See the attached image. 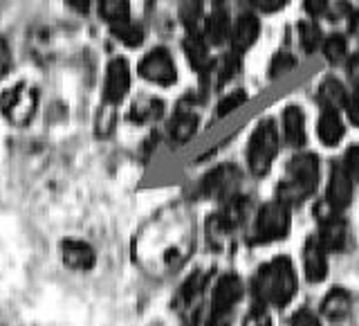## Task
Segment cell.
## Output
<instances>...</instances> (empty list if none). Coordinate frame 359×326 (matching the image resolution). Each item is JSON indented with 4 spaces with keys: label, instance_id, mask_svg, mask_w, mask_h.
Here are the masks:
<instances>
[{
    "label": "cell",
    "instance_id": "cell-1",
    "mask_svg": "<svg viewBox=\"0 0 359 326\" xmlns=\"http://www.w3.org/2000/svg\"><path fill=\"white\" fill-rule=\"evenodd\" d=\"M297 292V275L287 256H276L254 277V295L258 301L283 308Z\"/></svg>",
    "mask_w": 359,
    "mask_h": 326
},
{
    "label": "cell",
    "instance_id": "cell-2",
    "mask_svg": "<svg viewBox=\"0 0 359 326\" xmlns=\"http://www.w3.org/2000/svg\"><path fill=\"white\" fill-rule=\"evenodd\" d=\"M319 183V160L317 155L303 153L287 164V178L278 185L276 196L283 205H301L303 200L314 194Z\"/></svg>",
    "mask_w": 359,
    "mask_h": 326
},
{
    "label": "cell",
    "instance_id": "cell-3",
    "mask_svg": "<svg viewBox=\"0 0 359 326\" xmlns=\"http://www.w3.org/2000/svg\"><path fill=\"white\" fill-rule=\"evenodd\" d=\"M278 151V135L274 129L272 119H265L256 126L252 140H250V149H247V162L254 176H265L272 167V160Z\"/></svg>",
    "mask_w": 359,
    "mask_h": 326
},
{
    "label": "cell",
    "instance_id": "cell-4",
    "mask_svg": "<svg viewBox=\"0 0 359 326\" xmlns=\"http://www.w3.org/2000/svg\"><path fill=\"white\" fill-rule=\"evenodd\" d=\"M243 297V281L236 275H224L216 284L207 326H231L233 308Z\"/></svg>",
    "mask_w": 359,
    "mask_h": 326
},
{
    "label": "cell",
    "instance_id": "cell-5",
    "mask_svg": "<svg viewBox=\"0 0 359 326\" xmlns=\"http://www.w3.org/2000/svg\"><path fill=\"white\" fill-rule=\"evenodd\" d=\"M290 232V207L283 202H267L261 207L256 216L254 225V243H269V241H278L285 239Z\"/></svg>",
    "mask_w": 359,
    "mask_h": 326
},
{
    "label": "cell",
    "instance_id": "cell-6",
    "mask_svg": "<svg viewBox=\"0 0 359 326\" xmlns=\"http://www.w3.org/2000/svg\"><path fill=\"white\" fill-rule=\"evenodd\" d=\"M39 106V93L27 84H18L0 95V110L11 124H27Z\"/></svg>",
    "mask_w": 359,
    "mask_h": 326
},
{
    "label": "cell",
    "instance_id": "cell-7",
    "mask_svg": "<svg viewBox=\"0 0 359 326\" xmlns=\"http://www.w3.org/2000/svg\"><path fill=\"white\" fill-rule=\"evenodd\" d=\"M140 74L146 82H153L157 86H171L177 79L175 63L164 48H157L144 56L140 63Z\"/></svg>",
    "mask_w": 359,
    "mask_h": 326
},
{
    "label": "cell",
    "instance_id": "cell-8",
    "mask_svg": "<svg viewBox=\"0 0 359 326\" xmlns=\"http://www.w3.org/2000/svg\"><path fill=\"white\" fill-rule=\"evenodd\" d=\"M319 223H321L319 243H321L323 250H328V252H339V250H344L346 241H348L346 221L341 216H337V211L330 207L328 211L319 209Z\"/></svg>",
    "mask_w": 359,
    "mask_h": 326
},
{
    "label": "cell",
    "instance_id": "cell-9",
    "mask_svg": "<svg viewBox=\"0 0 359 326\" xmlns=\"http://www.w3.org/2000/svg\"><path fill=\"white\" fill-rule=\"evenodd\" d=\"M130 86V70L126 59H112L108 63L106 70V86H104V95L108 104H119V101L126 97Z\"/></svg>",
    "mask_w": 359,
    "mask_h": 326
},
{
    "label": "cell",
    "instance_id": "cell-10",
    "mask_svg": "<svg viewBox=\"0 0 359 326\" xmlns=\"http://www.w3.org/2000/svg\"><path fill=\"white\" fill-rule=\"evenodd\" d=\"M351 198H353V180L348 178L341 164H334L330 171V180H328L325 202H328L334 211H341L351 205Z\"/></svg>",
    "mask_w": 359,
    "mask_h": 326
},
{
    "label": "cell",
    "instance_id": "cell-11",
    "mask_svg": "<svg viewBox=\"0 0 359 326\" xmlns=\"http://www.w3.org/2000/svg\"><path fill=\"white\" fill-rule=\"evenodd\" d=\"M238 171H236L233 167H218L216 171H211L207 178H205V185H202V189H205V194L209 196H229L236 191V187H238Z\"/></svg>",
    "mask_w": 359,
    "mask_h": 326
},
{
    "label": "cell",
    "instance_id": "cell-12",
    "mask_svg": "<svg viewBox=\"0 0 359 326\" xmlns=\"http://www.w3.org/2000/svg\"><path fill=\"white\" fill-rule=\"evenodd\" d=\"M61 254L67 268L72 270H90L97 261V254L93 250V245H88L83 241L70 239L61 245Z\"/></svg>",
    "mask_w": 359,
    "mask_h": 326
},
{
    "label": "cell",
    "instance_id": "cell-13",
    "mask_svg": "<svg viewBox=\"0 0 359 326\" xmlns=\"http://www.w3.org/2000/svg\"><path fill=\"white\" fill-rule=\"evenodd\" d=\"M258 32H261V22H258V18L252 16V14H243L238 20H236V25L231 30L233 50L236 52L250 50L252 45L256 43V39H258Z\"/></svg>",
    "mask_w": 359,
    "mask_h": 326
},
{
    "label": "cell",
    "instance_id": "cell-14",
    "mask_svg": "<svg viewBox=\"0 0 359 326\" xmlns=\"http://www.w3.org/2000/svg\"><path fill=\"white\" fill-rule=\"evenodd\" d=\"M303 266H306V277L310 281H321L328 275V259H325V250L319 239H308L306 250H303Z\"/></svg>",
    "mask_w": 359,
    "mask_h": 326
},
{
    "label": "cell",
    "instance_id": "cell-15",
    "mask_svg": "<svg viewBox=\"0 0 359 326\" xmlns=\"http://www.w3.org/2000/svg\"><path fill=\"white\" fill-rule=\"evenodd\" d=\"M283 131L285 140L292 146H301L306 142V115L299 106H287L283 112Z\"/></svg>",
    "mask_w": 359,
    "mask_h": 326
},
{
    "label": "cell",
    "instance_id": "cell-16",
    "mask_svg": "<svg viewBox=\"0 0 359 326\" xmlns=\"http://www.w3.org/2000/svg\"><path fill=\"white\" fill-rule=\"evenodd\" d=\"M317 133H319V140L325 146L339 144V140L344 138V122L339 119V115H337V110H323L321 112Z\"/></svg>",
    "mask_w": 359,
    "mask_h": 326
},
{
    "label": "cell",
    "instance_id": "cell-17",
    "mask_svg": "<svg viewBox=\"0 0 359 326\" xmlns=\"http://www.w3.org/2000/svg\"><path fill=\"white\" fill-rule=\"evenodd\" d=\"M231 34V22H229V14L224 9H216L213 14L207 18L205 25V37L209 39L211 45H220L224 43V39H229Z\"/></svg>",
    "mask_w": 359,
    "mask_h": 326
},
{
    "label": "cell",
    "instance_id": "cell-18",
    "mask_svg": "<svg viewBox=\"0 0 359 326\" xmlns=\"http://www.w3.org/2000/svg\"><path fill=\"white\" fill-rule=\"evenodd\" d=\"M184 52H187V59L189 63L196 67V70H207L211 65L209 61V50H207V43L202 41L200 34L191 32L187 41H184Z\"/></svg>",
    "mask_w": 359,
    "mask_h": 326
},
{
    "label": "cell",
    "instance_id": "cell-19",
    "mask_svg": "<svg viewBox=\"0 0 359 326\" xmlns=\"http://www.w3.org/2000/svg\"><path fill=\"white\" fill-rule=\"evenodd\" d=\"M351 306H353V299L344 288H332L323 299V313L332 320L346 318V315L351 313Z\"/></svg>",
    "mask_w": 359,
    "mask_h": 326
},
{
    "label": "cell",
    "instance_id": "cell-20",
    "mask_svg": "<svg viewBox=\"0 0 359 326\" xmlns=\"http://www.w3.org/2000/svg\"><path fill=\"white\" fill-rule=\"evenodd\" d=\"M319 101L325 110H337L346 104V88L337 79H325L319 86Z\"/></svg>",
    "mask_w": 359,
    "mask_h": 326
},
{
    "label": "cell",
    "instance_id": "cell-21",
    "mask_svg": "<svg viewBox=\"0 0 359 326\" xmlns=\"http://www.w3.org/2000/svg\"><path fill=\"white\" fill-rule=\"evenodd\" d=\"M164 110V104L160 99H153V97H144V99H137L130 108V119L137 122V124H144V122H151V119H157L162 115Z\"/></svg>",
    "mask_w": 359,
    "mask_h": 326
},
{
    "label": "cell",
    "instance_id": "cell-22",
    "mask_svg": "<svg viewBox=\"0 0 359 326\" xmlns=\"http://www.w3.org/2000/svg\"><path fill=\"white\" fill-rule=\"evenodd\" d=\"M99 3V14L110 25H117V22H126L130 14V5L128 0H97Z\"/></svg>",
    "mask_w": 359,
    "mask_h": 326
},
{
    "label": "cell",
    "instance_id": "cell-23",
    "mask_svg": "<svg viewBox=\"0 0 359 326\" xmlns=\"http://www.w3.org/2000/svg\"><path fill=\"white\" fill-rule=\"evenodd\" d=\"M196 129H198V115L189 110L177 112L171 122V135L175 142H187L189 138H194Z\"/></svg>",
    "mask_w": 359,
    "mask_h": 326
},
{
    "label": "cell",
    "instance_id": "cell-24",
    "mask_svg": "<svg viewBox=\"0 0 359 326\" xmlns=\"http://www.w3.org/2000/svg\"><path fill=\"white\" fill-rule=\"evenodd\" d=\"M112 34H115V39H119L121 43L130 45V48H137V45L144 41V32L140 25H135V22L126 20V22H117V25H110Z\"/></svg>",
    "mask_w": 359,
    "mask_h": 326
},
{
    "label": "cell",
    "instance_id": "cell-25",
    "mask_svg": "<svg viewBox=\"0 0 359 326\" xmlns=\"http://www.w3.org/2000/svg\"><path fill=\"white\" fill-rule=\"evenodd\" d=\"M299 39H301V48L306 52H314L321 43V30L314 20H303L299 25Z\"/></svg>",
    "mask_w": 359,
    "mask_h": 326
},
{
    "label": "cell",
    "instance_id": "cell-26",
    "mask_svg": "<svg viewBox=\"0 0 359 326\" xmlns=\"http://www.w3.org/2000/svg\"><path fill=\"white\" fill-rule=\"evenodd\" d=\"M323 54L328 56V61H332V63L341 61L346 56V39L339 37V34H332V37L325 39V43H323Z\"/></svg>",
    "mask_w": 359,
    "mask_h": 326
},
{
    "label": "cell",
    "instance_id": "cell-27",
    "mask_svg": "<svg viewBox=\"0 0 359 326\" xmlns=\"http://www.w3.org/2000/svg\"><path fill=\"white\" fill-rule=\"evenodd\" d=\"M205 284H207V277L202 273H196L191 279H187V284L182 288V299L184 304H191L196 297H200V292L205 290Z\"/></svg>",
    "mask_w": 359,
    "mask_h": 326
},
{
    "label": "cell",
    "instance_id": "cell-28",
    "mask_svg": "<svg viewBox=\"0 0 359 326\" xmlns=\"http://www.w3.org/2000/svg\"><path fill=\"white\" fill-rule=\"evenodd\" d=\"M245 101H247L245 90H233V93H229L224 99H220V104H218V117L229 115L231 110H236L238 106H243Z\"/></svg>",
    "mask_w": 359,
    "mask_h": 326
},
{
    "label": "cell",
    "instance_id": "cell-29",
    "mask_svg": "<svg viewBox=\"0 0 359 326\" xmlns=\"http://www.w3.org/2000/svg\"><path fill=\"white\" fill-rule=\"evenodd\" d=\"M297 65V59L287 52H278L272 63H269V77H278V74H285L287 70Z\"/></svg>",
    "mask_w": 359,
    "mask_h": 326
},
{
    "label": "cell",
    "instance_id": "cell-30",
    "mask_svg": "<svg viewBox=\"0 0 359 326\" xmlns=\"http://www.w3.org/2000/svg\"><path fill=\"white\" fill-rule=\"evenodd\" d=\"M341 167H344V171L348 174V178L357 180V183H359V146L357 144H353L351 149L346 151Z\"/></svg>",
    "mask_w": 359,
    "mask_h": 326
},
{
    "label": "cell",
    "instance_id": "cell-31",
    "mask_svg": "<svg viewBox=\"0 0 359 326\" xmlns=\"http://www.w3.org/2000/svg\"><path fill=\"white\" fill-rule=\"evenodd\" d=\"M238 56H233V54H229V56H224V59L220 61V67H218V86H222V84H227L229 79L238 72Z\"/></svg>",
    "mask_w": 359,
    "mask_h": 326
},
{
    "label": "cell",
    "instance_id": "cell-32",
    "mask_svg": "<svg viewBox=\"0 0 359 326\" xmlns=\"http://www.w3.org/2000/svg\"><path fill=\"white\" fill-rule=\"evenodd\" d=\"M344 106H346V115H348V119H351V124L359 126V90L353 93L351 97H346Z\"/></svg>",
    "mask_w": 359,
    "mask_h": 326
},
{
    "label": "cell",
    "instance_id": "cell-33",
    "mask_svg": "<svg viewBox=\"0 0 359 326\" xmlns=\"http://www.w3.org/2000/svg\"><path fill=\"white\" fill-rule=\"evenodd\" d=\"M112 126H115V110H112V106H110V108L101 110L99 122H97V129H99L101 135H106V133L112 131Z\"/></svg>",
    "mask_w": 359,
    "mask_h": 326
},
{
    "label": "cell",
    "instance_id": "cell-34",
    "mask_svg": "<svg viewBox=\"0 0 359 326\" xmlns=\"http://www.w3.org/2000/svg\"><path fill=\"white\" fill-rule=\"evenodd\" d=\"M243 326H272V320H269V315L261 308H254L250 315L245 318Z\"/></svg>",
    "mask_w": 359,
    "mask_h": 326
},
{
    "label": "cell",
    "instance_id": "cell-35",
    "mask_svg": "<svg viewBox=\"0 0 359 326\" xmlns=\"http://www.w3.org/2000/svg\"><path fill=\"white\" fill-rule=\"evenodd\" d=\"M290 326H321V324H319V320L314 318L310 311H299L294 318H292Z\"/></svg>",
    "mask_w": 359,
    "mask_h": 326
},
{
    "label": "cell",
    "instance_id": "cell-36",
    "mask_svg": "<svg viewBox=\"0 0 359 326\" xmlns=\"http://www.w3.org/2000/svg\"><path fill=\"white\" fill-rule=\"evenodd\" d=\"M303 7H306V11L310 16H321L325 9H328V0H303Z\"/></svg>",
    "mask_w": 359,
    "mask_h": 326
},
{
    "label": "cell",
    "instance_id": "cell-37",
    "mask_svg": "<svg viewBox=\"0 0 359 326\" xmlns=\"http://www.w3.org/2000/svg\"><path fill=\"white\" fill-rule=\"evenodd\" d=\"M11 67V52L7 48V43L0 39V79H3Z\"/></svg>",
    "mask_w": 359,
    "mask_h": 326
},
{
    "label": "cell",
    "instance_id": "cell-38",
    "mask_svg": "<svg viewBox=\"0 0 359 326\" xmlns=\"http://www.w3.org/2000/svg\"><path fill=\"white\" fill-rule=\"evenodd\" d=\"M287 0H254L256 7H261L263 11H276L278 7H283Z\"/></svg>",
    "mask_w": 359,
    "mask_h": 326
},
{
    "label": "cell",
    "instance_id": "cell-39",
    "mask_svg": "<svg viewBox=\"0 0 359 326\" xmlns=\"http://www.w3.org/2000/svg\"><path fill=\"white\" fill-rule=\"evenodd\" d=\"M348 74H351V79L359 86V54H355L353 59L348 61Z\"/></svg>",
    "mask_w": 359,
    "mask_h": 326
},
{
    "label": "cell",
    "instance_id": "cell-40",
    "mask_svg": "<svg viewBox=\"0 0 359 326\" xmlns=\"http://www.w3.org/2000/svg\"><path fill=\"white\" fill-rule=\"evenodd\" d=\"M67 3L79 11H88V7H90V0H67Z\"/></svg>",
    "mask_w": 359,
    "mask_h": 326
},
{
    "label": "cell",
    "instance_id": "cell-41",
    "mask_svg": "<svg viewBox=\"0 0 359 326\" xmlns=\"http://www.w3.org/2000/svg\"><path fill=\"white\" fill-rule=\"evenodd\" d=\"M213 3H222V0H213Z\"/></svg>",
    "mask_w": 359,
    "mask_h": 326
}]
</instances>
